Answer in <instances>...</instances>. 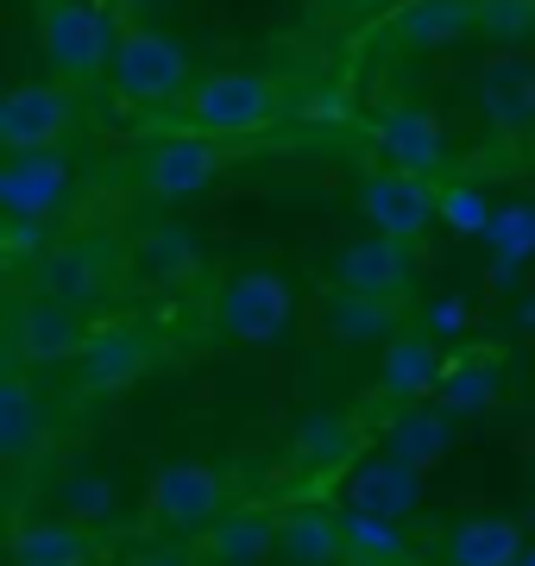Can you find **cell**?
<instances>
[{"label":"cell","mask_w":535,"mask_h":566,"mask_svg":"<svg viewBox=\"0 0 535 566\" xmlns=\"http://www.w3.org/2000/svg\"><path fill=\"white\" fill-rule=\"evenodd\" d=\"M189 120L214 133V139H240V133H259L277 114V82L265 70H208L202 82H189Z\"/></svg>","instance_id":"cell-1"},{"label":"cell","mask_w":535,"mask_h":566,"mask_svg":"<svg viewBox=\"0 0 535 566\" xmlns=\"http://www.w3.org/2000/svg\"><path fill=\"white\" fill-rule=\"evenodd\" d=\"M120 25L102 0H51L39 13V51L57 76H95L102 63H114Z\"/></svg>","instance_id":"cell-2"},{"label":"cell","mask_w":535,"mask_h":566,"mask_svg":"<svg viewBox=\"0 0 535 566\" xmlns=\"http://www.w3.org/2000/svg\"><path fill=\"white\" fill-rule=\"evenodd\" d=\"M107 76H114V95L133 107H170V102H183L189 82H196L183 44L165 39V32H120Z\"/></svg>","instance_id":"cell-3"},{"label":"cell","mask_w":535,"mask_h":566,"mask_svg":"<svg viewBox=\"0 0 535 566\" xmlns=\"http://www.w3.org/2000/svg\"><path fill=\"white\" fill-rule=\"evenodd\" d=\"M290 315H296V296L277 271H233L214 296V322H221L227 340L240 346H271L290 334Z\"/></svg>","instance_id":"cell-4"},{"label":"cell","mask_w":535,"mask_h":566,"mask_svg":"<svg viewBox=\"0 0 535 566\" xmlns=\"http://www.w3.org/2000/svg\"><path fill=\"white\" fill-rule=\"evenodd\" d=\"M83 340H88V327L76 315V303L44 296V290H32V296L13 303V322H7V353H13V365H63V359L83 353Z\"/></svg>","instance_id":"cell-5"},{"label":"cell","mask_w":535,"mask_h":566,"mask_svg":"<svg viewBox=\"0 0 535 566\" xmlns=\"http://www.w3.org/2000/svg\"><path fill=\"white\" fill-rule=\"evenodd\" d=\"M76 196V177H70V158L57 145H39V151H7L0 164V214H39V221H57Z\"/></svg>","instance_id":"cell-6"},{"label":"cell","mask_w":535,"mask_h":566,"mask_svg":"<svg viewBox=\"0 0 535 566\" xmlns=\"http://www.w3.org/2000/svg\"><path fill=\"white\" fill-rule=\"evenodd\" d=\"M214 177H221V139L202 133V126L165 139L151 158H145V170H139L145 196H158V202H196V196L214 189Z\"/></svg>","instance_id":"cell-7"},{"label":"cell","mask_w":535,"mask_h":566,"mask_svg":"<svg viewBox=\"0 0 535 566\" xmlns=\"http://www.w3.org/2000/svg\"><path fill=\"white\" fill-rule=\"evenodd\" d=\"M359 214H366L378 233H403V240H422L429 221H441V189H429V177L416 170H371L366 189H359Z\"/></svg>","instance_id":"cell-8"},{"label":"cell","mask_w":535,"mask_h":566,"mask_svg":"<svg viewBox=\"0 0 535 566\" xmlns=\"http://www.w3.org/2000/svg\"><path fill=\"white\" fill-rule=\"evenodd\" d=\"M76 126V102L57 82H20L0 102V151H39V145H63Z\"/></svg>","instance_id":"cell-9"},{"label":"cell","mask_w":535,"mask_h":566,"mask_svg":"<svg viewBox=\"0 0 535 566\" xmlns=\"http://www.w3.org/2000/svg\"><path fill=\"white\" fill-rule=\"evenodd\" d=\"M221 497H227V485H221L214 465L177 460L145 485V516L165 523V528H208L214 516H221Z\"/></svg>","instance_id":"cell-10"},{"label":"cell","mask_w":535,"mask_h":566,"mask_svg":"<svg viewBox=\"0 0 535 566\" xmlns=\"http://www.w3.org/2000/svg\"><path fill=\"white\" fill-rule=\"evenodd\" d=\"M473 102H479V120L492 133H529L535 126V57H516L511 44H497V57L479 63Z\"/></svg>","instance_id":"cell-11"},{"label":"cell","mask_w":535,"mask_h":566,"mask_svg":"<svg viewBox=\"0 0 535 566\" xmlns=\"http://www.w3.org/2000/svg\"><path fill=\"white\" fill-rule=\"evenodd\" d=\"M334 283H347V290H366V296H403L416 283V240L403 233H378L371 227L366 240L340 245V259H334Z\"/></svg>","instance_id":"cell-12"},{"label":"cell","mask_w":535,"mask_h":566,"mask_svg":"<svg viewBox=\"0 0 535 566\" xmlns=\"http://www.w3.org/2000/svg\"><path fill=\"white\" fill-rule=\"evenodd\" d=\"M145 359H151L145 327L95 322L88 327V340H83V353H76V385H83L88 397H114V390H126L145 371Z\"/></svg>","instance_id":"cell-13"},{"label":"cell","mask_w":535,"mask_h":566,"mask_svg":"<svg viewBox=\"0 0 535 566\" xmlns=\"http://www.w3.org/2000/svg\"><path fill=\"white\" fill-rule=\"evenodd\" d=\"M32 283H39L44 296H63V303H102L107 290H114V245L107 240H63L51 245L39 259V271H32Z\"/></svg>","instance_id":"cell-14"},{"label":"cell","mask_w":535,"mask_h":566,"mask_svg":"<svg viewBox=\"0 0 535 566\" xmlns=\"http://www.w3.org/2000/svg\"><path fill=\"white\" fill-rule=\"evenodd\" d=\"M371 145H378L385 164L416 170V177H434L448 164V133H441V120H434L429 107H410V102H391L371 120Z\"/></svg>","instance_id":"cell-15"},{"label":"cell","mask_w":535,"mask_h":566,"mask_svg":"<svg viewBox=\"0 0 535 566\" xmlns=\"http://www.w3.org/2000/svg\"><path fill=\"white\" fill-rule=\"evenodd\" d=\"M347 504H359V510H378V516H416L422 510V465H410L403 453H378V460H366V465H353L347 472Z\"/></svg>","instance_id":"cell-16"},{"label":"cell","mask_w":535,"mask_h":566,"mask_svg":"<svg viewBox=\"0 0 535 566\" xmlns=\"http://www.w3.org/2000/svg\"><path fill=\"white\" fill-rule=\"evenodd\" d=\"M479 32V0H410L391 13V39L403 51H453Z\"/></svg>","instance_id":"cell-17"},{"label":"cell","mask_w":535,"mask_h":566,"mask_svg":"<svg viewBox=\"0 0 535 566\" xmlns=\"http://www.w3.org/2000/svg\"><path fill=\"white\" fill-rule=\"evenodd\" d=\"M88 523L76 516H20L7 535V560L20 566H83L88 560Z\"/></svg>","instance_id":"cell-18"},{"label":"cell","mask_w":535,"mask_h":566,"mask_svg":"<svg viewBox=\"0 0 535 566\" xmlns=\"http://www.w3.org/2000/svg\"><path fill=\"white\" fill-rule=\"evenodd\" d=\"M315 322H322V334L334 346H371L397 327V315H391V296H366V290L334 283L328 296H322V315Z\"/></svg>","instance_id":"cell-19"},{"label":"cell","mask_w":535,"mask_h":566,"mask_svg":"<svg viewBox=\"0 0 535 566\" xmlns=\"http://www.w3.org/2000/svg\"><path fill=\"white\" fill-rule=\"evenodd\" d=\"M277 560L290 566H328L347 560V535H340V516L322 504H296L277 516Z\"/></svg>","instance_id":"cell-20"},{"label":"cell","mask_w":535,"mask_h":566,"mask_svg":"<svg viewBox=\"0 0 535 566\" xmlns=\"http://www.w3.org/2000/svg\"><path fill=\"white\" fill-rule=\"evenodd\" d=\"M385 447L391 453H403L410 465H441L453 453V409L434 397V403H403L391 416V428H385Z\"/></svg>","instance_id":"cell-21"},{"label":"cell","mask_w":535,"mask_h":566,"mask_svg":"<svg viewBox=\"0 0 535 566\" xmlns=\"http://www.w3.org/2000/svg\"><path fill=\"white\" fill-rule=\"evenodd\" d=\"M208 554L221 566L277 560V516H265V510H221V516L208 523Z\"/></svg>","instance_id":"cell-22"},{"label":"cell","mask_w":535,"mask_h":566,"mask_svg":"<svg viewBox=\"0 0 535 566\" xmlns=\"http://www.w3.org/2000/svg\"><path fill=\"white\" fill-rule=\"evenodd\" d=\"M441 353H434V340H416V334H397V340H385V359H378V390L385 397H397V403H416V397H429L434 385H441Z\"/></svg>","instance_id":"cell-23"},{"label":"cell","mask_w":535,"mask_h":566,"mask_svg":"<svg viewBox=\"0 0 535 566\" xmlns=\"http://www.w3.org/2000/svg\"><path fill=\"white\" fill-rule=\"evenodd\" d=\"M44 441V403H39V390H32V378L25 371H7L0 378V460L7 465H20L32 460Z\"/></svg>","instance_id":"cell-24"},{"label":"cell","mask_w":535,"mask_h":566,"mask_svg":"<svg viewBox=\"0 0 535 566\" xmlns=\"http://www.w3.org/2000/svg\"><path fill=\"white\" fill-rule=\"evenodd\" d=\"M523 528L511 516H466V523L448 535V560L453 566H511L523 560Z\"/></svg>","instance_id":"cell-25"},{"label":"cell","mask_w":535,"mask_h":566,"mask_svg":"<svg viewBox=\"0 0 535 566\" xmlns=\"http://www.w3.org/2000/svg\"><path fill=\"white\" fill-rule=\"evenodd\" d=\"M340 535H347V560H366V566L410 560V542H403V523H397V516H378V510L347 504L340 510Z\"/></svg>","instance_id":"cell-26"},{"label":"cell","mask_w":535,"mask_h":566,"mask_svg":"<svg viewBox=\"0 0 535 566\" xmlns=\"http://www.w3.org/2000/svg\"><path fill=\"white\" fill-rule=\"evenodd\" d=\"M479 240L492 245V283H511L516 271L535 259V208H523V202L497 208L492 227H485Z\"/></svg>","instance_id":"cell-27"},{"label":"cell","mask_w":535,"mask_h":566,"mask_svg":"<svg viewBox=\"0 0 535 566\" xmlns=\"http://www.w3.org/2000/svg\"><path fill=\"white\" fill-rule=\"evenodd\" d=\"M290 453L310 465V472H340V465L359 453V428H353L347 416H310V422L296 428Z\"/></svg>","instance_id":"cell-28"},{"label":"cell","mask_w":535,"mask_h":566,"mask_svg":"<svg viewBox=\"0 0 535 566\" xmlns=\"http://www.w3.org/2000/svg\"><path fill=\"white\" fill-rule=\"evenodd\" d=\"M434 397H441L453 416H479V409H492L497 403V359H485V353H473V359H453L448 371H441Z\"/></svg>","instance_id":"cell-29"},{"label":"cell","mask_w":535,"mask_h":566,"mask_svg":"<svg viewBox=\"0 0 535 566\" xmlns=\"http://www.w3.org/2000/svg\"><path fill=\"white\" fill-rule=\"evenodd\" d=\"M57 504L63 516H76V523H107L114 510H120V491H114V479L107 472H95V465H76V472H63V485H57Z\"/></svg>","instance_id":"cell-30"},{"label":"cell","mask_w":535,"mask_h":566,"mask_svg":"<svg viewBox=\"0 0 535 566\" xmlns=\"http://www.w3.org/2000/svg\"><path fill=\"white\" fill-rule=\"evenodd\" d=\"M196 259H202L196 227H183V221L151 227V240H145V264H151V277H177V271H189Z\"/></svg>","instance_id":"cell-31"},{"label":"cell","mask_w":535,"mask_h":566,"mask_svg":"<svg viewBox=\"0 0 535 566\" xmlns=\"http://www.w3.org/2000/svg\"><path fill=\"white\" fill-rule=\"evenodd\" d=\"M479 39L529 44L535 39V0H479Z\"/></svg>","instance_id":"cell-32"},{"label":"cell","mask_w":535,"mask_h":566,"mask_svg":"<svg viewBox=\"0 0 535 566\" xmlns=\"http://www.w3.org/2000/svg\"><path fill=\"white\" fill-rule=\"evenodd\" d=\"M492 214H497V208L485 202V189H479V182H448V189H441V221H448L453 233L479 240V233L492 227Z\"/></svg>","instance_id":"cell-33"},{"label":"cell","mask_w":535,"mask_h":566,"mask_svg":"<svg viewBox=\"0 0 535 566\" xmlns=\"http://www.w3.org/2000/svg\"><path fill=\"white\" fill-rule=\"evenodd\" d=\"M0 245H7V259H44L51 252V221H39V214H7Z\"/></svg>","instance_id":"cell-34"},{"label":"cell","mask_w":535,"mask_h":566,"mask_svg":"<svg viewBox=\"0 0 535 566\" xmlns=\"http://www.w3.org/2000/svg\"><path fill=\"white\" fill-rule=\"evenodd\" d=\"M429 327L434 334H466L473 327V308L460 303V296H441V303H429Z\"/></svg>","instance_id":"cell-35"},{"label":"cell","mask_w":535,"mask_h":566,"mask_svg":"<svg viewBox=\"0 0 535 566\" xmlns=\"http://www.w3.org/2000/svg\"><path fill=\"white\" fill-rule=\"evenodd\" d=\"M126 13H151V7H165V0H120Z\"/></svg>","instance_id":"cell-36"},{"label":"cell","mask_w":535,"mask_h":566,"mask_svg":"<svg viewBox=\"0 0 535 566\" xmlns=\"http://www.w3.org/2000/svg\"><path fill=\"white\" fill-rule=\"evenodd\" d=\"M516 322H523V327H535V303H523V308H516Z\"/></svg>","instance_id":"cell-37"},{"label":"cell","mask_w":535,"mask_h":566,"mask_svg":"<svg viewBox=\"0 0 535 566\" xmlns=\"http://www.w3.org/2000/svg\"><path fill=\"white\" fill-rule=\"evenodd\" d=\"M523 560H529V566H535V542H529V547H523Z\"/></svg>","instance_id":"cell-38"},{"label":"cell","mask_w":535,"mask_h":566,"mask_svg":"<svg viewBox=\"0 0 535 566\" xmlns=\"http://www.w3.org/2000/svg\"><path fill=\"white\" fill-rule=\"evenodd\" d=\"M529 485H535V465H529Z\"/></svg>","instance_id":"cell-39"}]
</instances>
